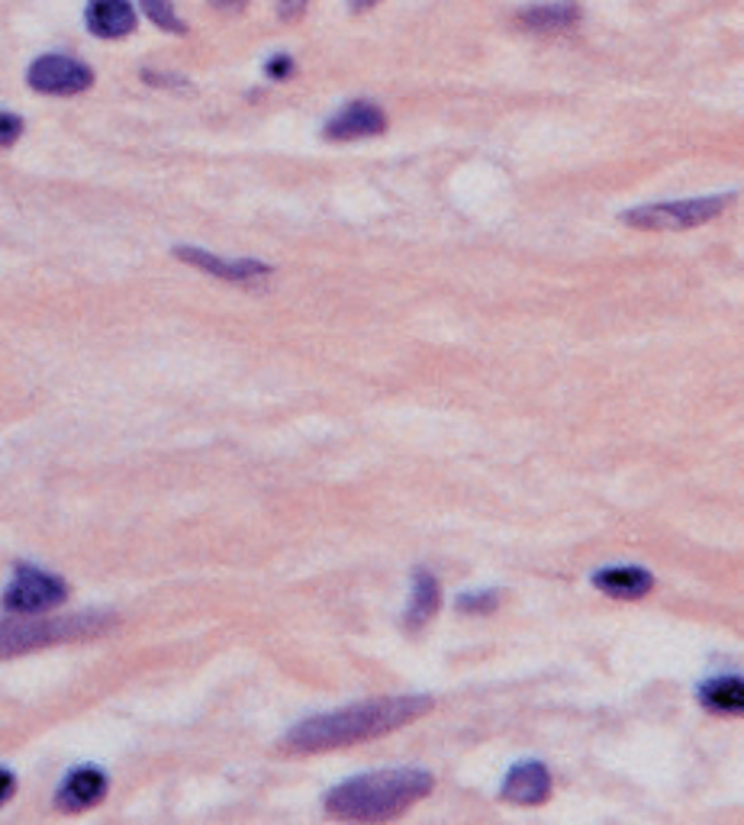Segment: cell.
<instances>
[{
  "label": "cell",
  "mask_w": 744,
  "mask_h": 825,
  "mask_svg": "<svg viewBox=\"0 0 744 825\" xmlns=\"http://www.w3.org/2000/svg\"><path fill=\"white\" fill-rule=\"evenodd\" d=\"M13 790H16V780H13V774L10 770H3L0 767V806L13 797Z\"/></svg>",
  "instance_id": "d6986e66"
},
{
  "label": "cell",
  "mask_w": 744,
  "mask_h": 825,
  "mask_svg": "<svg viewBox=\"0 0 744 825\" xmlns=\"http://www.w3.org/2000/svg\"><path fill=\"white\" fill-rule=\"evenodd\" d=\"M732 204V197H699V200H674V204H648V207H635L623 213V223L635 230H648V233H681L702 226L709 220H716L725 207Z\"/></svg>",
  "instance_id": "277c9868"
},
{
  "label": "cell",
  "mask_w": 744,
  "mask_h": 825,
  "mask_svg": "<svg viewBox=\"0 0 744 825\" xmlns=\"http://www.w3.org/2000/svg\"><path fill=\"white\" fill-rule=\"evenodd\" d=\"M290 71H293V61L287 59V56L268 61V74H271V78H287Z\"/></svg>",
  "instance_id": "ffe728a7"
},
{
  "label": "cell",
  "mask_w": 744,
  "mask_h": 825,
  "mask_svg": "<svg viewBox=\"0 0 744 825\" xmlns=\"http://www.w3.org/2000/svg\"><path fill=\"white\" fill-rule=\"evenodd\" d=\"M593 588L606 596H616V600H641L648 596L651 588H654V578L644 571V568H631V565H623V568H603L593 574Z\"/></svg>",
  "instance_id": "7c38bea8"
},
{
  "label": "cell",
  "mask_w": 744,
  "mask_h": 825,
  "mask_svg": "<svg viewBox=\"0 0 744 825\" xmlns=\"http://www.w3.org/2000/svg\"><path fill=\"white\" fill-rule=\"evenodd\" d=\"M30 88L39 94H56V97H68V94H81L91 88L94 74L88 65L68 59V56H43L30 65L26 74Z\"/></svg>",
  "instance_id": "8992f818"
},
{
  "label": "cell",
  "mask_w": 744,
  "mask_h": 825,
  "mask_svg": "<svg viewBox=\"0 0 744 825\" xmlns=\"http://www.w3.org/2000/svg\"><path fill=\"white\" fill-rule=\"evenodd\" d=\"M435 787L429 770H377L345 780L326 797V813L348 823H391L412 810Z\"/></svg>",
  "instance_id": "7a4b0ae2"
},
{
  "label": "cell",
  "mask_w": 744,
  "mask_h": 825,
  "mask_svg": "<svg viewBox=\"0 0 744 825\" xmlns=\"http://www.w3.org/2000/svg\"><path fill=\"white\" fill-rule=\"evenodd\" d=\"M432 709L429 697H384L358 707L323 712L313 719H303L284 735V752L290 755H316V752H333L348 748L358 742H371L381 735H391L403 725L416 722Z\"/></svg>",
  "instance_id": "6da1fadb"
},
{
  "label": "cell",
  "mask_w": 744,
  "mask_h": 825,
  "mask_svg": "<svg viewBox=\"0 0 744 825\" xmlns=\"http://www.w3.org/2000/svg\"><path fill=\"white\" fill-rule=\"evenodd\" d=\"M439 600H442V593H439V581L429 574V571H416V588H412V606L406 609V616H403V626L409 629V632H416V629H422L432 616H435V609H439Z\"/></svg>",
  "instance_id": "4fadbf2b"
},
{
  "label": "cell",
  "mask_w": 744,
  "mask_h": 825,
  "mask_svg": "<svg viewBox=\"0 0 744 825\" xmlns=\"http://www.w3.org/2000/svg\"><path fill=\"white\" fill-rule=\"evenodd\" d=\"M104 793H107V777H104V770H97V767H78V770L68 774V780L61 783L56 800L65 813H81V810L101 803Z\"/></svg>",
  "instance_id": "30bf717a"
},
{
  "label": "cell",
  "mask_w": 744,
  "mask_h": 825,
  "mask_svg": "<svg viewBox=\"0 0 744 825\" xmlns=\"http://www.w3.org/2000/svg\"><path fill=\"white\" fill-rule=\"evenodd\" d=\"M580 20L573 3H548V7H532L522 13V23L532 30H568Z\"/></svg>",
  "instance_id": "9a60e30c"
},
{
  "label": "cell",
  "mask_w": 744,
  "mask_h": 825,
  "mask_svg": "<svg viewBox=\"0 0 744 825\" xmlns=\"http://www.w3.org/2000/svg\"><path fill=\"white\" fill-rule=\"evenodd\" d=\"M500 606V593L497 590H484V593H467L458 600L461 613H493Z\"/></svg>",
  "instance_id": "e0dca14e"
},
{
  "label": "cell",
  "mask_w": 744,
  "mask_h": 825,
  "mask_svg": "<svg viewBox=\"0 0 744 825\" xmlns=\"http://www.w3.org/2000/svg\"><path fill=\"white\" fill-rule=\"evenodd\" d=\"M111 626H114L111 613H78L58 619H39V613H30V619H0V658L91 639L107 632Z\"/></svg>",
  "instance_id": "3957f363"
},
{
  "label": "cell",
  "mask_w": 744,
  "mask_h": 825,
  "mask_svg": "<svg viewBox=\"0 0 744 825\" xmlns=\"http://www.w3.org/2000/svg\"><path fill=\"white\" fill-rule=\"evenodd\" d=\"M384 126H387V117H384L381 107H374L368 101H358V104L342 107L336 117L326 123V136L336 139V142H348V139L377 136V132H384Z\"/></svg>",
  "instance_id": "9c48e42d"
},
{
  "label": "cell",
  "mask_w": 744,
  "mask_h": 825,
  "mask_svg": "<svg viewBox=\"0 0 744 825\" xmlns=\"http://www.w3.org/2000/svg\"><path fill=\"white\" fill-rule=\"evenodd\" d=\"M20 132H23V119L13 117V114H3V111H0V146H10V142H16V139H20Z\"/></svg>",
  "instance_id": "ac0fdd59"
},
{
  "label": "cell",
  "mask_w": 744,
  "mask_h": 825,
  "mask_svg": "<svg viewBox=\"0 0 744 825\" xmlns=\"http://www.w3.org/2000/svg\"><path fill=\"white\" fill-rule=\"evenodd\" d=\"M500 793L507 803H515V806H538L551 797V774L538 762L515 765Z\"/></svg>",
  "instance_id": "ba28073f"
},
{
  "label": "cell",
  "mask_w": 744,
  "mask_h": 825,
  "mask_svg": "<svg viewBox=\"0 0 744 825\" xmlns=\"http://www.w3.org/2000/svg\"><path fill=\"white\" fill-rule=\"evenodd\" d=\"M181 262L194 265V268H204L207 275L213 278H223V281H232V284H252L258 278H268L271 268L255 262V258H239V262H226L220 255H210V252H200V248H177L174 252Z\"/></svg>",
  "instance_id": "52a82bcc"
},
{
  "label": "cell",
  "mask_w": 744,
  "mask_h": 825,
  "mask_svg": "<svg viewBox=\"0 0 744 825\" xmlns=\"http://www.w3.org/2000/svg\"><path fill=\"white\" fill-rule=\"evenodd\" d=\"M88 30L101 39H119L136 30V10L129 0H91Z\"/></svg>",
  "instance_id": "8fae6325"
},
{
  "label": "cell",
  "mask_w": 744,
  "mask_h": 825,
  "mask_svg": "<svg viewBox=\"0 0 744 825\" xmlns=\"http://www.w3.org/2000/svg\"><path fill=\"white\" fill-rule=\"evenodd\" d=\"M142 10H146V16L155 23V26H162V30H168V33H187V26L177 20V13H174L172 0H142Z\"/></svg>",
  "instance_id": "2e32d148"
},
{
  "label": "cell",
  "mask_w": 744,
  "mask_h": 825,
  "mask_svg": "<svg viewBox=\"0 0 744 825\" xmlns=\"http://www.w3.org/2000/svg\"><path fill=\"white\" fill-rule=\"evenodd\" d=\"M377 0H351V10H358V13H364V10H371Z\"/></svg>",
  "instance_id": "7402d4cb"
},
{
  "label": "cell",
  "mask_w": 744,
  "mask_h": 825,
  "mask_svg": "<svg viewBox=\"0 0 744 825\" xmlns=\"http://www.w3.org/2000/svg\"><path fill=\"white\" fill-rule=\"evenodd\" d=\"M702 707L712 712H742L744 684L742 677H716L702 687Z\"/></svg>",
  "instance_id": "5bb4252c"
},
{
  "label": "cell",
  "mask_w": 744,
  "mask_h": 825,
  "mask_svg": "<svg viewBox=\"0 0 744 825\" xmlns=\"http://www.w3.org/2000/svg\"><path fill=\"white\" fill-rule=\"evenodd\" d=\"M306 3H310V0H278V7H281V13H284V16H297V13H303V10H306Z\"/></svg>",
  "instance_id": "44dd1931"
},
{
  "label": "cell",
  "mask_w": 744,
  "mask_h": 825,
  "mask_svg": "<svg viewBox=\"0 0 744 825\" xmlns=\"http://www.w3.org/2000/svg\"><path fill=\"white\" fill-rule=\"evenodd\" d=\"M65 593H68L65 581H58V578L46 574V571L20 565L13 584L3 593V606L10 613H16V616L46 613V609H53V606H58L65 600Z\"/></svg>",
  "instance_id": "5b68a950"
}]
</instances>
